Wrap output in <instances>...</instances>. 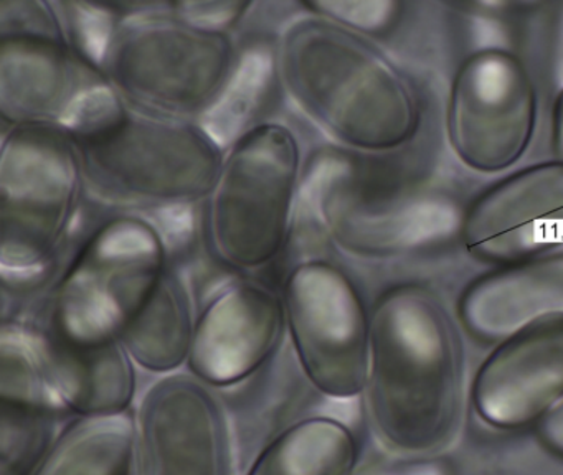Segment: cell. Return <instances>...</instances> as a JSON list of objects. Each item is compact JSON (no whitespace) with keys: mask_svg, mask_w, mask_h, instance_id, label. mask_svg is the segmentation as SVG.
Segmentation results:
<instances>
[{"mask_svg":"<svg viewBox=\"0 0 563 475\" xmlns=\"http://www.w3.org/2000/svg\"><path fill=\"white\" fill-rule=\"evenodd\" d=\"M539 96L522 56L504 46L467 53L451 79L446 135L461 164L479 174L514 167L529 151Z\"/></svg>","mask_w":563,"mask_h":475,"instance_id":"5b68a950","label":"cell"},{"mask_svg":"<svg viewBox=\"0 0 563 475\" xmlns=\"http://www.w3.org/2000/svg\"><path fill=\"white\" fill-rule=\"evenodd\" d=\"M289 345L331 402L362 398L371 362V312L347 274L332 264L296 269L282 294Z\"/></svg>","mask_w":563,"mask_h":475,"instance_id":"8992f818","label":"cell"},{"mask_svg":"<svg viewBox=\"0 0 563 475\" xmlns=\"http://www.w3.org/2000/svg\"><path fill=\"white\" fill-rule=\"evenodd\" d=\"M355 475H453L441 457L404 459V464L391 467H361Z\"/></svg>","mask_w":563,"mask_h":475,"instance_id":"7402d4cb","label":"cell"},{"mask_svg":"<svg viewBox=\"0 0 563 475\" xmlns=\"http://www.w3.org/2000/svg\"><path fill=\"white\" fill-rule=\"evenodd\" d=\"M194 325L196 317L186 289L166 273L120 342L144 372L170 375L187 365Z\"/></svg>","mask_w":563,"mask_h":475,"instance_id":"e0dca14e","label":"cell"},{"mask_svg":"<svg viewBox=\"0 0 563 475\" xmlns=\"http://www.w3.org/2000/svg\"><path fill=\"white\" fill-rule=\"evenodd\" d=\"M296 164L295 142L282 129H260L236 148L217 197V227L240 266H256L279 250Z\"/></svg>","mask_w":563,"mask_h":475,"instance_id":"9c48e42d","label":"cell"},{"mask_svg":"<svg viewBox=\"0 0 563 475\" xmlns=\"http://www.w3.org/2000/svg\"><path fill=\"white\" fill-rule=\"evenodd\" d=\"M563 316V251L497 266L471 279L456 300L461 329L484 346Z\"/></svg>","mask_w":563,"mask_h":475,"instance_id":"7c38bea8","label":"cell"},{"mask_svg":"<svg viewBox=\"0 0 563 475\" xmlns=\"http://www.w3.org/2000/svg\"><path fill=\"white\" fill-rule=\"evenodd\" d=\"M159 243L141 223H117L91 241L55 290L41 325L77 346L120 342L164 276Z\"/></svg>","mask_w":563,"mask_h":475,"instance_id":"277c9868","label":"cell"},{"mask_svg":"<svg viewBox=\"0 0 563 475\" xmlns=\"http://www.w3.org/2000/svg\"><path fill=\"white\" fill-rule=\"evenodd\" d=\"M285 327L279 294L227 287L197 313L187 372L219 391L239 385L282 349Z\"/></svg>","mask_w":563,"mask_h":475,"instance_id":"8fae6325","label":"cell"},{"mask_svg":"<svg viewBox=\"0 0 563 475\" xmlns=\"http://www.w3.org/2000/svg\"><path fill=\"white\" fill-rule=\"evenodd\" d=\"M0 475H35L68 419L32 406L0 402Z\"/></svg>","mask_w":563,"mask_h":475,"instance_id":"ac0fdd59","label":"cell"},{"mask_svg":"<svg viewBox=\"0 0 563 475\" xmlns=\"http://www.w3.org/2000/svg\"><path fill=\"white\" fill-rule=\"evenodd\" d=\"M136 475H242L219 391L189 372L161 376L134 406Z\"/></svg>","mask_w":563,"mask_h":475,"instance_id":"52a82bcc","label":"cell"},{"mask_svg":"<svg viewBox=\"0 0 563 475\" xmlns=\"http://www.w3.org/2000/svg\"><path fill=\"white\" fill-rule=\"evenodd\" d=\"M319 208L335 240L358 256H421L460 240L466 203L443 185L398 177L357 155H325Z\"/></svg>","mask_w":563,"mask_h":475,"instance_id":"7a4b0ae2","label":"cell"},{"mask_svg":"<svg viewBox=\"0 0 563 475\" xmlns=\"http://www.w3.org/2000/svg\"><path fill=\"white\" fill-rule=\"evenodd\" d=\"M461 243L474 259L507 266L563 246V162L527 165L466 203Z\"/></svg>","mask_w":563,"mask_h":475,"instance_id":"ba28073f","label":"cell"},{"mask_svg":"<svg viewBox=\"0 0 563 475\" xmlns=\"http://www.w3.org/2000/svg\"><path fill=\"white\" fill-rule=\"evenodd\" d=\"M52 391L70 418L111 416L136 406V363L123 343L77 346L41 323H21Z\"/></svg>","mask_w":563,"mask_h":475,"instance_id":"4fadbf2b","label":"cell"},{"mask_svg":"<svg viewBox=\"0 0 563 475\" xmlns=\"http://www.w3.org/2000/svg\"><path fill=\"white\" fill-rule=\"evenodd\" d=\"M316 7L324 10L335 22L378 38L397 32L407 15V3L395 0L331 2Z\"/></svg>","mask_w":563,"mask_h":475,"instance_id":"d6986e66","label":"cell"},{"mask_svg":"<svg viewBox=\"0 0 563 475\" xmlns=\"http://www.w3.org/2000/svg\"><path fill=\"white\" fill-rule=\"evenodd\" d=\"M35 475H136L134 409L68 419Z\"/></svg>","mask_w":563,"mask_h":475,"instance_id":"2e32d148","label":"cell"},{"mask_svg":"<svg viewBox=\"0 0 563 475\" xmlns=\"http://www.w3.org/2000/svg\"><path fill=\"white\" fill-rule=\"evenodd\" d=\"M365 421L384 451L441 457L460 441L470 408L460 322L430 287H388L371 309Z\"/></svg>","mask_w":563,"mask_h":475,"instance_id":"6da1fadb","label":"cell"},{"mask_svg":"<svg viewBox=\"0 0 563 475\" xmlns=\"http://www.w3.org/2000/svg\"><path fill=\"white\" fill-rule=\"evenodd\" d=\"M543 33V62L553 95L563 89V3L549 5Z\"/></svg>","mask_w":563,"mask_h":475,"instance_id":"ffe728a7","label":"cell"},{"mask_svg":"<svg viewBox=\"0 0 563 475\" xmlns=\"http://www.w3.org/2000/svg\"><path fill=\"white\" fill-rule=\"evenodd\" d=\"M361 459L355 429L332 412L319 411L273 439L242 475H355Z\"/></svg>","mask_w":563,"mask_h":475,"instance_id":"9a60e30c","label":"cell"},{"mask_svg":"<svg viewBox=\"0 0 563 475\" xmlns=\"http://www.w3.org/2000/svg\"><path fill=\"white\" fill-rule=\"evenodd\" d=\"M306 96L319 121L352 147L388 152L417 135L420 102L405 73L384 53L339 26L311 32Z\"/></svg>","mask_w":563,"mask_h":475,"instance_id":"3957f363","label":"cell"},{"mask_svg":"<svg viewBox=\"0 0 563 475\" xmlns=\"http://www.w3.org/2000/svg\"><path fill=\"white\" fill-rule=\"evenodd\" d=\"M563 398V316L504 339L470 382V408L496 431L532 429Z\"/></svg>","mask_w":563,"mask_h":475,"instance_id":"30bf717a","label":"cell"},{"mask_svg":"<svg viewBox=\"0 0 563 475\" xmlns=\"http://www.w3.org/2000/svg\"><path fill=\"white\" fill-rule=\"evenodd\" d=\"M537 444L563 462V398L532 428Z\"/></svg>","mask_w":563,"mask_h":475,"instance_id":"44dd1931","label":"cell"},{"mask_svg":"<svg viewBox=\"0 0 563 475\" xmlns=\"http://www.w3.org/2000/svg\"><path fill=\"white\" fill-rule=\"evenodd\" d=\"M219 395L229 412L242 472L273 439L324 411L329 401L306 376L291 345L282 346L258 372Z\"/></svg>","mask_w":563,"mask_h":475,"instance_id":"5bb4252c","label":"cell"},{"mask_svg":"<svg viewBox=\"0 0 563 475\" xmlns=\"http://www.w3.org/2000/svg\"><path fill=\"white\" fill-rule=\"evenodd\" d=\"M550 148L553 158L563 162V89L553 95L550 114Z\"/></svg>","mask_w":563,"mask_h":475,"instance_id":"603a6c76","label":"cell"}]
</instances>
